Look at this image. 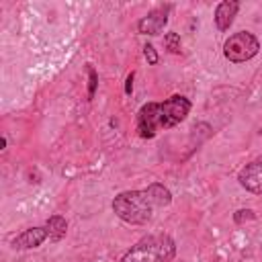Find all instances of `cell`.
Wrapping results in <instances>:
<instances>
[{
    "instance_id": "2",
    "label": "cell",
    "mask_w": 262,
    "mask_h": 262,
    "mask_svg": "<svg viewBox=\"0 0 262 262\" xmlns=\"http://www.w3.org/2000/svg\"><path fill=\"white\" fill-rule=\"evenodd\" d=\"M176 256V242L168 233H151L131 246L121 262H172Z\"/></svg>"
},
{
    "instance_id": "10",
    "label": "cell",
    "mask_w": 262,
    "mask_h": 262,
    "mask_svg": "<svg viewBox=\"0 0 262 262\" xmlns=\"http://www.w3.org/2000/svg\"><path fill=\"white\" fill-rule=\"evenodd\" d=\"M45 227H47V233H49V239L51 242H59L66 231H68V221L61 217V215H51L47 221H45Z\"/></svg>"
},
{
    "instance_id": "6",
    "label": "cell",
    "mask_w": 262,
    "mask_h": 262,
    "mask_svg": "<svg viewBox=\"0 0 262 262\" xmlns=\"http://www.w3.org/2000/svg\"><path fill=\"white\" fill-rule=\"evenodd\" d=\"M168 23V8H154L149 10L139 23H137V31L141 35H149V37H156L164 31Z\"/></svg>"
},
{
    "instance_id": "7",
    "label": "cell",
    "mask_w": 262,
    "mask_h": 262,
    "mask_svg": "<svg viewBox=\"0 0 262 262\" xmlns=\"http://www.w3.org/2000/svg\"><path fill=\"white\" fill-rule=\"evenodd\" d=\"M47 237H49L47 227H29V229H25L20 235H16V237L12 239V248H14V250L39 248Z\"/></svg>"
},
{
    "instance_id": "13",
    "label": "cell",
    "mask_w": 262,
    "mask_h": 262,
    "mask_svg": "<svg viewBox=\"0 0 262 262\" xmlns=\"http://www.w3.org/2000/svg\"><path fill=\"white\" fill-rule=\"evenodd\" d=\"M256 215H254V211L252 209H239V211H235L233 213V221L237 223V225H242L244 221H252Z\"/></svg>"
},
{
    "instance_id": "1",
    "label": "cell",
    "mask_w": 262,
    "mask_h": 262,
    "mask_svg": "<svg viewBox=\"0 0 262 262\" xmlns=\"http://www.w3.org/2000/svg\"><path fill=\"white\" fill-rule=\"evenodd\" d=\"M190 108V100L182 94H174L164 102H147L137 113V131L143 139H151L162 129H172L182 123Z\"/></svg>"
},
{
    "instance_id": "12",
    "label": "cell",
    "mask_w": 262,
    "mask_h": 262,
    "mask_svg": "<svg viewBox=\"0 0 262 262\" xmlns=\"http://www.w3.org/2000/svg\"><path fill=\"white\" fill-rule=\"evenodd\" d=\"M86 74H88V100H90V98H94V92L98 86V74L90 63L86 66Z\"/></svg>"
},
{
    "instance_id": "14",
    "label": "cell",
    "mask_w": 262,
    "mask_h": 262,
    "mask_svg": "<svg viewBox=\"0 0 262 262\" xmlns=\"http://www.w3.org/2000/svg\"><path fill=\"white\" fill-rule=\"evenodd\" d=\"M143 55H145V59H147L149 66H156L158 59H160V57H158V51H156V47H154L151 43H147V45L143 47Z\"/></svg>"
},
{
    "instance_id": "4",
    "label": "cell",
    "mask_w": 262,
    "mask_h": 262,
    "mask_svg": "<svg viewBox=\"0 0 262 262\" xmlns=\"http://www.w3.org/2000/svg\"><path fill=\"white\" fill-rule=\"evenodd\" d=\"M260 51V41L250 31H237L223 43V55L231 63H244L256 57Z\"/></svg>"
},
{
    "instance_id": "3",
    "label": "cell",
    "mask_w": 262,
    "mask_h": 262,
    "mask_svg": "<svg viewBox=\"0 0 262 262\" xmlns=\"http://www.w3.org/2000/svg\"><path fill=\"white\" fill-rule=\"evenodd\" d=\"M156 205L151 203L147 190H123L113 199L115 215L131 225H143L151 219Z\"/></svg>"
},
{
    "instance_id": "11",
    "label": "cell",
    "mask_w": 262,
    "mask_h": 262,
    "mask_svg": "<svg viewBox=\"0 0 262 262\" xmlns=\"http://www.w3.org/2000/svg\"><path fill=\"white\" fill-rule=\"evenodd\" d=\"M164 47H166L170 53H180V49H182L180 35H178V33H174V31L166 33V35H164Z\"/></svg>"
},
{
    "instance_id": "9",
    "label": "cell",
    "mask_w": 262,
    "mask_h": 262,
    "mask_svg": "<svg viewBox=\"0 0 262 262\" xmlns=\"http://www.w3.org/2000/svg\"><path fill=\"white\" fill-rule=\"evenodd\" d=\"M145 190H147V194H149V199H151V203H154L156 207H168V205L172 203V192H170V188H166V186L160 184V182L149 184Z\"/></svg>"
},
{
    "instance_id": "8",
    "label": "cell",
    "mask_w": 262,
    "mask_h": 262,
    "mask_svg": "<svg viewBox=\"0 0 262 262\" xmlns=\"http://www.w3.org/2000/svg\"><path fill=\"white\" fill-rule=\"evenodd\" d=\"M239 10V2L235 0H223L217 4L215 8V25L219 31H229V27L233 25V18Z\"/></svg>"
},
{
    "instance_id": "5",
    "label": "cell",
    "mask_w": 262,
    "mask_h": 262,
    "mask_svg": "<svg viewBox=\"0 0 262 262\" xmlns=\"http://www.w3.org/2000/svg\"><path fill=\"white\" fill-rule=\"evenodd\" d=\"M237 182L242 188H246L252 194H262V154L258 158H254L250 164H246L239 174H237Z\"/></svg>"
},
{
    "instance_id": "16",
    "label": "cell",
    "mask_w": 262,
    "mask_h": 262,
    "mask_svg": "<svg viewBox=\"0 0 262 262\" xmlns=\"http://www.w3.org/2000/svg\"><path fill=\"white\" fill-rule=\"evenodd\" d=\"M4 147H6V137L2 135V137H0V149H4Z\"/></svg>"
},
{
    "instance_id": "15",
    "label": "cell",
    "mask_w": 262,
    "mask_h": 262,
    "mask_svg": "<svg viewBox=\"0 0 262 262\" xmlns=\"http://www.w3.org/2000/svg\"><path fill=\"white\" fill-rule=\"evenodd\" d=\"M133 80H135V72H131L125 80V94H131L133 92Z\"/></svg>"
}]
</instances>
